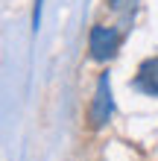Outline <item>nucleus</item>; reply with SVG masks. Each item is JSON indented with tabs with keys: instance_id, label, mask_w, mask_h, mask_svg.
I'll use <instances>...</instances> for the list:
<instances>
[{
	"instance_id": "f257e3e1",
	"label": "nucleus",
	"mask_w": 158,
	"mask_h": 161,
	"mask_svg": "<svg viewBox=\"0 0 158 161\" xmlns=\"http://www.w3.org/2000/svg\"><path fill=\"white\" fill-rule=\"evenodd\" d=\"M88 50H91V59L94 62H108L114 59L117 50H120V32L114 30V26H91L88 32Z\"/></svg>"
},
{
	"instance_id": "f03ea898",
	"label": "nucleus",
	"mask_w": 158,
	"mask_h": 161,
	"mask_svg": "<svg viewBox=\"0 0 158 161\" xmlns=\"http://www.w3.org/2000/svg\"><path fill=\"white\" fill-rule=\"evenodd\" d=\"M114 114V97H111V79L108 73H103L97 82V91H94V100H91V108H88V117H91V126L94 129H103L106 123Z\"/></svg>"
},
{
	"instance_id": "7ed1b4c3",
	"label": "nucleus",
	"mask_w": 158,
	"mask_h": 161,
	"mask_svg": "<svg viewBox=\"0 0 158 161\" xmlns=\"http://www.w3.org/2000/svg\"><path fill=\"white\" fill-rule=\"evenodd\" d=\"M132 88L146 94V97H158V56L146 59L141 68H138L135 79H132Z\"/></svg>"
},
{
	"instance_id": "20e7f679",
	"label": "nucleus",
	"mask_w": 158,
	"mask_h": 161,
	"mask_svg": "<svg viewBox=\"0 0 158 161\" xmlns=\"http://www.w3.org/2000/svg\"><path fill=\"white\" fill-rule=\"evenodd\" d=\"M41 3L44 0H35V9H32V30L38 32V26H41Z\"/></svg>"
},
{
	"instance_id": "39448f33",
	"label": "nucleus",
	"mask_w": 158,
	"mask_h": 161,
	"mask_svg": "<svg viewBox=\"0 0 158 161\" xmlns=\"http://www.w3.org/2000/svg\"><path fill=\"white\" fill-rule=\"evenodd\" d=\"M108 6L114 9V12H123V9H129V6H135V0H108Z\"/></svg>"
}]
</instances>
